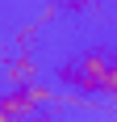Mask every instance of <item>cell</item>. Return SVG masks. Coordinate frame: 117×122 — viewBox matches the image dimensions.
I'll list each match as a JSON object with an SVG mask.
<instances>
[{
  "instance_id": "obj_8",
  "label": "cell",
  "mask_w": 117,
  "mask_h": 122,
  "mask_svg": "<svg viewBox=\"0 0 117 122\" xmlns=\"http://www.w3.org/2000/svg\"><path fill=\"white\" fill-rule=\"evenodd\" d=\"M4 63H9V55H0V80H4Z\"/></svg>"
},
{
  "instance_id": "obj_6",
  "label": "cell",
  "mask_w": 117,
  "mask_h": 122,
  "mask_svg": "<svg viewBox=\"0 0 117 122\" xmlns=\"http://www.w3.org/2000/svg\"><path fill=\"white\" fill-rule=\"evenodd\" d=\"M58 9H63V4H50V0H42V9H38V21H42V25H50V21L58 17Z\"/></svg>"
},
{
  "instance_id": "obj_2",
  "label": "cell",
  "mask_w": 117,
  "mask_h": 122,
  "mask_svg": "<svg viewBox=\"0 0 117 122\" xmlns=\"http://www.w3.org/2000/svg\"><path fill=\"white\" fill-rule=\"evenodd\" d=\"M34 80H42V67H38L34 51H13L9 63H4V84L9 88H29Z\"/></svg>"
},
{
  "instance_id": "obj_3",
  "label": "cell",
  "mask_w": 117,
  "mask_h": 122,
  "mask_svg": "<svg viewBox=\"0 0 117 122\" xmlns=\"http://www.w3.org/2000/svg\"><path fill=\"white\" fill-rule=\"evenodd\" d=\"M34 114H42V105L34 101V93H29V88H4V93H0V118L29 122Z\"/></svg>"
},
{
  "instance_id": "obj_1",
  "label": "cell",
  "mask_w": 117,
  "mask_h": 122,
  "mask_svg": "<svg viewBox=\"0 0 117 122\" xmlns=\"http://www.w3.org/2000/svg\"><path fill=\"white\" fill-rule=\"evenodd\" d=\"M109 67H113V59H109L105 51L84 46L75 59H63V63L54 67V84H58V88H75V93H88V97H96V93H105Z\"/></svg>"
},
{
  "instance_id": "obj_5",
  "label": "cell",
  "mask_w": 117,
  "mask_h": 122,
  "mask_svg": "<svg viewBox=\"0 0 117 122\" xmlns=\"http://www.w3.org/2000/svg\"><path fill=\"white\" fill-rule=\"evenodd\" d=\"M29 93H34V101H38V105H54V101H58L54 84H46V80H34V84H29Z\"/></svg>"
},
{
  "instance_id": "obj_4",
  "label": "cell",
  "mask_w": 117,
  "mask_h": 122,
  "mask_svg": "<svg viewBox=\"0 0 117 122\" xmlns=\"http://www.w3.org/2000/svg\"><path fill=\"white\" fill-rule=\"evenodd\" d=\"M38 34H42V21H21L17 30H13V51H34L38 46Z\"/></svg>"
},
{
  "instance_id": "obj_7",
  "label": "cell",
  "mask_w": 117,
  "mask_h": 122,
  "mask_svg": "<svg viewBox=\"0 0 117 122\" xmlns=\"http://www.w3.org/2000/svg\"><path fill=\"white\" fill-rule=\"evenodd\" d=\"M105 97H109V101H117V63L109 67V80H105Z\"/></svg>"
},
{
  "instance_id": "obj_9",
  "label": "cell",
  "mask_w": 117,
  "mask_h": 122,
  "mask_svg": "<svg viewBox=\"0 0 117 122\" xmlns=\"http://www.w3.org/2000/svg\"><path fill=\"white\" fill-rule=\"evenodd\" d=\"M29 122H50V118H42V114H34V118H29Z\"/></svg>"
},
{
  "instance_id": "obj_10",
  "label": "cell",
  "mask_w": 117,
  "mask_h": 122,
  "mask_svg": "<svg viewBox=\"0 0 117 122\" xmlns=\"http://www.w3.org/2000/svg\"><path fill=\"white\" fill-rule=\"evenodd\" d=\"M50 4H67V0H50Z\"/></svg>"
}]
</instances>
